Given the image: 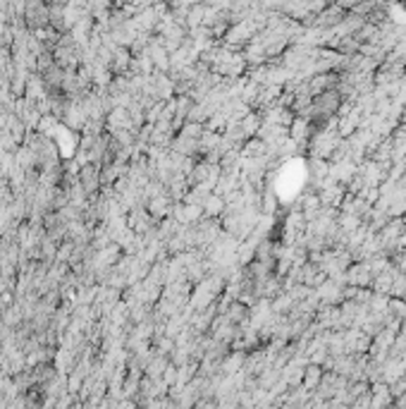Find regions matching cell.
Here are the masks:
<instances>
[{
	"label": "cell",
	"instance_id": "cell-1",
	"mask_svg": "<svg viewBox=\"0 0 406 409\" xmlns=\"http://www.w3.org/2000/svg\"><path fill=\"white\" fill-rule=\"evenodd\" d=\"M79 184L86 189V194H94L96 187H98V168L96 166L81 168V182Z\"/></svg>",
	"mask_w": 406,
	"mask_h": 409
},
{
	"label": "cell",
	"instance_id": "cell-2",
	"mask_svg": "<svg viewBox=\"0 0 406 409\" xmlns=\"http://www.w3.org/2000/svg\"><path fill=\"white\" fill-rule=\"evenodd\" d=\"M165 206H167V204H165V199H163V197H158V199H153V201H151V211L156 213V215H163V213H165Z\"/></svg>",
	"mask_w": 406,
	"mask_h": 409
}]
</instances>
